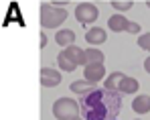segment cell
<instances>
[{"instance_id": "cell-21", "label": "cell", "mask_w": 150, "mask_h": 120, "mask_svg": "<svg viewBox=\"0 0 150 120\" xmlns=\"http://www.w3.org/2000/svg\"><path fill=\"white\" fill-rule=\"evenodd\" d=\"M146 6H148V8H150V2H146Z\"/></svg>"}, {"instance_id": "cell-4", "label": "cell", "mask_w": 150, "mask_h": 120, "mask_svg": "<svg viewBox=\"0 0 150 120\" xmlns=\"http://www.w3.org/2000/svg\"><path fill=\"white\" fill-rule=\"evenodd\" d=\"M98 16H100V8L96 4H91V2H81V4L75 6V19H77V23L83 24V26L96 23Z\"/></svg>"}, {"instance_id": "cell-15", "label": "cell", "mask_w": 150, "mask_h": 120, "mask_svg": "<svg viewBox=\"0 0 150 120\" xmlns=\"http://www.w3.org/2000/svg\"><path fill=\"white\" fill-rule=\"evenodd\" d=\"M126 75L122 71H114L110 73L108 77H105V90H112V92H118V88H120V84H122V79H124Z\"/></svg>"}, {"instance_id": "cell-7", "label": "cell", "mask_w": 150, "mask_h": 120, "mask_svg": "<svg viewBox=\"0 0 150 120\" xmlns=\"http://www.w3.org/2000/svg\"><path fill=\"white\" fill-rule=\"evenodd\" d=\"M108 26H110L114 33H130V29H132V21H128L124 14H114V16H110Z\"/></svg>"}, {"instance_id": "cell-13", "label": "cell", "mask_w": 150, "mask_h": 120, "mask_svg": "<svg viewBox=\"0 0 150 120\" xmlns=\"http://www.w3.org/2000/svg\"><path fill=\"white\" fill-rule=\"evenodd\" d=\"M138 88H140V81H138L136 77L126 75L124 79H122V84H120V88H118V92H120V94H128V96H132V94L138 92Z\"/></svg>"}, {"instance_id": "cell-18", "label": "cell", "mask_w": 150, "mask_h": 120, "mask_svg": "<svg viewBox=\"0 0 150 120\" xmlns=\"http://www.w3.org/2000/svg\"><path fill=\"white\" fill-rule=\"evenodd\" d=\"M138 47L150 53V33H142V35L138 37Z\"/></svg>"}, {"instance_id": "cell-3", "label": "cell", "mask_w": 150, "mask_h": 120, "mask_svg": "<svg viewBox=\"0 0 150 120\" xmlns=\"http://www.w3.org/2000/svg\"><path fill=\"white\" fill-rule=\"evenodd\" d=\"M81 114V104H77L73 98H59L53 104V116L57 120H75Z\"/></svg>"}, {"instance_id": "cell-12", "label": "cell", "mask_w": 150, "mask_h": 120, "mask_svg": "<svg viewBox=\"0 0 150 120\" xmlns=\"http://www.w3.org/2000/svg\"><path fill=\"white\" fill-rule=\"evenodd\" d=\"M69 90H71L73 94L87 96V94H91V92L96 90V84H91V81H87V79H79V81H71Z\"/></svg>"}, {"instance_id": "cell-2", "label": "cell", "mask_w": 150, "mask_h": 120, "mask_svg": "<svg viewBox=\"0 0 150 120\" xmlns=\"http://www.w3.org/2000/svg\"><path fill=\"white\" fill-rule=\"evenodd\" d=\"M39 21H41L43 29H57V26H61L67 21V10L65 8H57L55 4L45 2V4H41V16H39Z\"/></svg>"}, {"instance_id": "cell-5", "label": "cell", "mask_w": 150, "mask_h": 120, "mask_svg": "<svg viewBox=\"0 0 150 120\" xmlns=\"http://www.w3.org/2000/svg\"><path fill=\"white\" fill-rule=\"evenodd\" d=\"M61 84V73L53 67H43L41 69V86L43 88H57Z\"/></svg>"}, {"instance_id": "cell-10", "label": "cell", "mask_w": 150, "mask_h": 120, "mask_svg": "<svg viewBox=\"0 0 150 120\" xmlns=\"http://www.w3.org/2000/svg\"><path fill=\"white\" fill-rule=\"evenodd\" d=\"M105 75V67L103 65H85L83 67V79L91 81V84H98L103 79Z\"/></svg>"}, {"instance_id": "cell-8", "label": "cell", "mask_w": 150, "mask_h": 120, "mask_svg": "<svg viewBox=\"0 0 150 120\" xmlns=\"http://www.w3.org/2000/svg\"><path fill=\"white\" fill-rule=\"evenodd\" d=\"M55 43L63 49L75 45V31L73 29H61V31H57L55 33Z\"/></svg>"}, {"instance_id": "cell-22", "label": "cell", "mask_w": 150, "mask_h": 120, "mask_svg": "<svg viewBox=\"0 0 150 120\" xmlns=\"http://www.w3.org/2000/svg\"><path fill=\"white\" fill-rule=\"evenodd\" d=\"M75 120H81V118H75Z\"/></svg>"}, {"instance_id": "cell-19", "label": "cell", "mask_w": 150, "mask_h": 120, "mask_svg": "<svg viewBox=\"0 0 150 120\" xmlns=\"http://www.w3.org/2000/svg\"><path fill=\"white\" fill-rule=\"evenodd\" d=\"M39 45H41V49L47 47V37H45V33H41V41H39Z\"/></svg>"}, {"instance_id": "cell-16", "label": "cell", "mask_w": 150, "mask_h": 120, "mask_svg": "<svg viewBox=\"0 0 150 120\" xmlns=\"http://www.w3.org/2000/svg\"><path fill=\"white\" fill-rule=\"evenodd\" d=\"M57 67H59L61 71H69V73L77 69V65H73V63H71V61H69V59L63 55V51L57 55Z\"/></svg>"}, {"instance_id": "cell-1", "label": "cell", "mask_w": 150, "mask_h": 120, "mask_svg": "<svg viewBox=\"0 0 150 120\" xmlns=\"http://www.w3.org/2000/svg\"><path fill=\"white\" fill-rule=\"evenodd\" d=\"M122 94L96 88L91 94L81 98V114L85 120H114L122 112Z\"/></svg>"}, {"instance_id": "cell-17", "label": "cell", "mask_w": 150, "mask_h": 120, "mask_svg": "<svg viewBox=\"0 0 150 120\" xmlns=\"http://www.w3.org/2000/svg\"><path fill=\"white\" fill-rule=\"evenodd\" d=\"M132 6H134V2H130V0H126V2H112V8H114V10H118L120 14L126 12V10H130Z\"/></svg>"}, {"instance_id": "cell-24", "label": "cell", "mask_w": 150, "mask_h": 120, "mask_svg": "<svg viewBox=\"0 0 150 120\" xmlns=\"http://www.w3.org/2000/svg\"><path fill=\"white\" fill-rule=\"evenodd\" d=\"M136 120H140V118H136Z\"/></svg>"}, {"instance_id": "cell-14", "label": "cell", "mask_w": 150, "mask_h": 120, "mask_svg": "<svg viewBox=\"0 0 150 120\" xmlns=\"http://www.w3.org/2000/svg\"><path fill=\"white\" fill-rule=\"evenodd\" d=\"M105 55L100 49H85V65H103Z\"/></svg>"}, {"instance_id": "cell-6", "label": "cell", "mask_w": 150, "mask_h": 120, "mask_svg": "<svg viewBox=\"0 0 150 120\" xmlns=\"http://www.w3.org/2000/svg\"><path fill=\"white\" fill-rule=\"evenodd\" d=\"M85 41H87L91 47L103 45V43L108 41V33H105V29H101V26H91V29L85 33Z\"/></svg>"}, {"instance_id": "cell-9", "label": "cell", "mask_w": 150, "mask_h": 120, "mask_svg": "<svg viewBox=\"0 0 150 120\" xmlns=\"http://www.w3.org/2000/svg\"><path fill=\"white\" fill-rule=\"evenodd\" d=\"M63 55H65L73 65H85V49L77 47V45H71V47L63 49Z\"/></svg>"}, {"instance_id": "cell-23", "label": "cell", "mask_w": 150, "mask_h": 120, "mask_svg": "<svg viewBox=\"0 0 150 120\" xmlns=\"http://www.w3.org/2000/svg\"><path fill=\"white\" fill-rule=\"evenodd\" d=\"M114 120H120V118H114Z\"/></svg>"}, {"instance_id": "cell-20", "label": "cell", "mask_w": 150, "mask_h": 120, "mask_svg": "<svg viewBox=\"0 0 150 120\" xmlns=\"http://www.w3.org/2000/svg\"><path fill=\"white\" fill-rule=\"evenodd\" d=\"M144 69H146V73H150V55L144 59Z\"/></svg>"}, {"instance_id": "cell-11", "label": "cell", "mask_w": 150, "mask_h": 120, "mask_svg": "<svg viewBox=\"0 0 150 120\" xmlns=\"http://www.w3.org/2000/svg\"><path fill=\"white\" fill-rule=\"evenodd\" d=\"M132 110L136 114H148L150 112V96L148 94H140L132 100Z\"/></svg>"}]
</instances>
